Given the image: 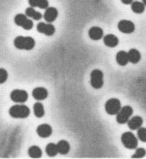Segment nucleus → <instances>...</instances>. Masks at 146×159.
<instances>
[{"label":"nucleus","mask_w":146,"mask_h":159,"mask_svg":"<svg viewBox=\"0 0 146 159\" xmlns=\"http://www.w3.org/2000/svg\"><path fill=\"white\" fill-rule=\"evenodd\" d=\"M35 44V40L31 36H19L16 37L14 40V45L20 50L30 51L34 49Z\"/></svg>","instance_id":"obj_1"},{"label":"nucleus","mask_w":146,"mask_h":159,"mask_svg":"<svg viewBox=\"0 0 146 159\" xmlns=\"http://www.w3.org/2000/svg\"><path fill=\"white\" fill-rule=\"evenodd\" d=\"M10 116L14 118H26L30 114V109L25 105H15L9 109Z\"/></svg>","instance_id":"obj_2"},{"label":"nucleus","mask_w":146,"mask_h":159,"mask_svg":"<svg viewBox=\"0 0 146 159\" xmlns=\"http://www.w3.org/2000/svg\"><path fill=\"white\" fill-rule=\"evenodd\" d=\"M121 143L125 148L130 150L137 148L138 146V140L133 133L131 132H126L121 137Z\"/></svg>","instance_id":"obj_3"},{"label":"nucleus","mask_w":146,"mask_h":159,"mask_svg":"<svg viewBox=\"0 0 146 159\" xmlns=\"http://www.w3.org/2000/svg\"><path fill=\"white\" fill-rule=\"evenodd\" d=\"M14 21L16 25L21 27L25 30H30L33 28L34 23L31 19L28 18L26 15L18 14L15 16Z\"/></svg>","instance_id":"obj_4"},{"label":"nucleus","mask_w":146,"mask_h":159,"mask_svg":"<svg viewBox=\"0 0 146 159\" xmlns=\"http://www.w3.org/2000/svg\"><path fill=\"white\" fill-rule=\"evenodd\" d=\"M103 72L98 70V69H95L94 70L90 75V84L91 85L94 89H100L101 88L103 84Z\"/></svg>","instance_id":"obj_5"},{"label":"nucleus","mask_w":146,"mask_h":159,"mask_svg":"<svg viewBox=\"0 0 146 159\" xmlns=\"http://www.w3.org/2000/svg\"><path fill=\"white\" fill-rule=\"evenodd\" d=\"M133 109L130 106H124L121 108L120 111L117 113L116 116V121L117 123L123 124L128 122L130 117L133 115Z\"/></svg>","instance_id":"obj_6"},{"label":"nucleus","mask_w":146,"mask_h":159,"mask_svg":"<svg viewBox=\"0 0 146 159\" xmlns=\"http://www.w3.org/2000/svg\"><path fill=\"white\" fill-rule=\"evenodd\" d=\"M105 111L109 115H117L121 109V102L117 98H111L105 103Z\"/></svg>","instance_id":"obj_7"},{"label":"nucleus","mask_w":146,"mask_h":159,"mask_svg":"<svg viewBox=\"0 0 146 159\" xmlns=\"http://www.w3.org/2000/svg\"><path fill=\"white\" fill-rule=\"evenodd\" d=\"M10 99L16 103H24L28 99V94L23 89H14L10 93Z\"/></svg>","instance_id":"obj_8"},{"label":"nucleus","mask_w":146,"mask_h":159,"mask_svg":"<svg viewBox=\"0 0 146 159\" xmlns=\"http://www.w3.org/2000/svg\"><path fill=\"white\" fill-rule=\"evenodd\" d=\"M36 29L39 33L43 34L48 36H53L55 32V27L53 25L51 24V23L40 22L37 25Z\"/></svg>","instance_id":"obj_9"},{"label":"nucleus","mask_w":146,"mask_h":159,"mask_svg":"<svg viewBox=\"0 0 146 159\" xmlns=\"http://www.w3.org/2000/svg\"><path fill=\"white\" fill-rule=\"evenodd\" d=\"M117 28L121 33L132 34L135 30V25L131 20L124 19L118 23Z\"/></svg>","instance_id":"obj_10"},{"label":"nucleus","mask_w":146,"mask_h":159,"mask_svg":"<svg viewBox=\"0 0 146 159\" xmlns=\"http://www.w3.org/2000/svg\"><path fill=\"white\" fill-rule=\"evenodd\" d=\"M44 13V19L47 23H53L58 16L57 10L54 7H48L45 9Z\"/></svg>","instance_id":"obj_11"},{"label":"nucleus","mask_w":146,"mask_h":159,"mask_svg":"<svg viewBox=\"0 0 146 159\" xmlns=\"http://www.w3.org/2000/svg\"><path fill=\"white\" fill-rule=\"evenodd\" d=\"M53 132L51 126L49 124H43L38 126L36 129V133L38 136L42 138H47L50 137Z\"/></svg>","instance_id":"obj_12"},{"label":"nucleus","mask_w":146,"mask_h":159,"mask_svg":"<svg viewBox=\"0 0 146 159\" xmlns=\"http://www.w3.org/2000/svg\"><path fill=\"white\" fill-rule=\"evenodd\" d=\"M32 96L37 101H43L47 98L48 91L43 87H37L33 89Z\"/></svg>","instance_id":"obj_13"},{"label":"nucleus","mask_w":146,"mask_h":159,"mask_svg":"<svg viewBox=\"0 0 146 159\" xmlns=\"http://www.w3.org/2000/svg\"><path fill=\"white\" fill-rule=\"evenodd\" d=\"M103 30L100 27L94 26L89 30V37L93 40H99L103 37Z\"/></svg>","instance_id":"obj_14"},{"label":"nucleus","mask_w":146,"mask_h":159,"mask_svg":"<svg viewBox=\"0 0 146 159\" xmlns=\"http://www.w3.org/2000/svg\"><path fill=\"white\" fill-rule=\"evenodd\" d=\"M128 126L131 130H137L143 124V119L140 116H135L128 121Z\"/></svg>","instance_id":"obj_15"},{"label":"nucleus","mask_w":146,"mask_h":159,"mask_svg":"<svg viewBox=\"0 0 146 159\" xmlns=\"http://www.w3.org/2000/svg\"><path fill=\"white\" fill-rule=\"evenodd\" d=\"M103 42L108 47H116L119 44V40L116 36L113 34H107L103 39Z\"/></svg>","instance_id":"obj_16"},{"label":"nucleus","mask_w":146,"mask_h":159,"mask_svg":"<svg viewBox=\"0 0 146 159\" xmlns=\"http://www.w3.org/2000/svg\"><path fill=\"white\" fill-rule=\"evenodd\" d=\"M56 145H57L58 153H60L62 155L67 154L69 152V151H70V149H71L70 144H69V143L67 141L61 140L59 141Z\"/></svg>","instance_id":"obj_17"},{"label":"nucleus","mask_w":146,"mask_h":159,"mask_svg":"<svg viewBox=\"0 0 146 159\" xmlns=\"http://www.w3.org/2000/svg\"><path fill=\"white\" fill-rule=\"evenodd\" d=\"M128 56L129 61L133 64H137L141 60V53L136 49H131L128 52Z\"/></svg>","instance_id":"obj_18"},{"label":"nucleus","mask_w":146,"mask_h":159,"mask_svg":"<svg viewBox=\"0 0 146 159\" xmlns=\"http://www.w3.org/2000/svg\"><path fill=\"white\" fill-rule=\"evenodd\" d=\"M116 61L118 64L122 66H126L128 63V61H129L128 53L124 51H119L116 55Z\"/></svg>","instance_id":"obj_19"},{"label":"nucleus","mask_w":146,"mask_h":159,"mask_svg":"<svg viewBox=\"0 0 146 159\" xmlns=\"http://www.w3.org/2000/svg\"><path fill=\"white\" fill-rule=\"evenodd\" d=\"M25 15L28 17H30V18L36 20H40L43 18V15H42L40 12L36 10L32 6L26 8Z\"/></svg>","instance_id":"obj_20"},{"label":"nucleus","mask_w":146,"mask_h":159,"mask_svg":"<svg viewBox=\"0 0 146 159\" xmlns=\"http://www.w3.org/2000/svg\"><path fill=\"white\" fill-rule=\"evenodd\" d=\"M29 4L33 8L46 9L48 7V0H28Z\"/></svg>","instance_id":"obj_21"},{"label":"nucleus","mask_w":146,"mask_h":159,"mask_svg":"<svg viewBox=\"0 0 146 159\" xmlns=\"http://www.w3.org/2000/svg\"><path fill=\"white\" fill-rule=\"evenodd\" d=\"M28 154L31 158H39L42 157L43 152L38 146H32L28 149Z\"/></svg>","instance_id":"obj_22"},{"label":"nucleus","mask_w":146,"mask_h":159,"mask_svg":"<svg viewBox=\"0 0 146 159\" xmlns=\"http://www.w3.org/2000/svg\"><path fill=\"white\" fill-rule=\"evenodd\" d=\"M131 9L133 12L136 14H141L145 10V5L142 2L135 1L131 3Z\"/></svg>","instance_id":"obj_23"},{"label":"nucleus","mask_w":146,"mask_h":159,"mask_svg":"<svg viewBox=\"0 0 146 159\" xmlns=\"http://www.w3.org/2000/svg\"><path fill=\"white\" fill-rule=\"evenodd\" d=\"M34 113L37 117H42L44 116V106L41 102H36L33 107Z\"/></svg>","instance_id":"obj_24"},{"label":"nucleus","mask_w":146,"mask_h":159,"mask_svg":"<svg viewBox=\"0 0 146 159\" xmlns=\"http://www.w3.org/2000/svg\"><path fill=\"white\" fill-rule=\"evenodd\" d=\"M45 151H46V153L48 156L51 157L56 156L58 153L57 145L55 143H48L46 146V149H45Z\"/></svg>","instance_id":"obj_25"},{"label":"nucleus","mask_w":146,"mask_h":159,"mask_svg":"<svg viewBox=\"0 0 146 159\" xmlns=\"http://www.w3.org/2000/svg\"><path fill=\"white\" fill-rule=\"evenodd\" d=\"M137 136L139 139L142 142H146V129L145 128H141L137 129Z\"/></svg>","instance_id":"obj_26"},{"label":"nucleus","mask_w":146,"mask_h":159,"mask_svg":"<svg viewBox=\"0 0 146 159\" xmlns=\"http://www.w3.org/2000/svg\"><path fill=\"white\" fill-rule=\"evenodd\" d=\"M146 155V150L144 149V148H139L137 149L135 153L132 156V158H141L144 157Z\"/></svg>","instance_id":"obj_27"},{"label":"nucleus","mask_w":146,"mask_h":159,"mask_svg":"<svg viewBox=\"0 0 146 159\" xmlns=\"http://www.w3.org/2000/svg\"><path fill=\"white\" fill-rule=\"evenodd\" d=\"M8 77V74L3 68H0V84L5 83Z\"/></svg>","instance_id":"obj_28"},{"label":"nucleus","mask_w":146,"mask_h":159,"mask_svg":"<svg viewBox=\"0 0 146 159\" xmlns=\"http://www.w3.org/2000/svg\"><path fill=\"white\" fill-rule=\"evenodd\" d=\"M121 2H122L124 4L129 5V4H131L132 2H133V0H121Z\"/></svg>","instance_id":"obj_29"},{"label":"nucleus","mask_w":146,"mask_h":159,"mask_svg":"<svg viewBox=\"0 0 146 159\" xmlns=\"http://www.w3.org/2000/svg\"><path fill=\"white\" fill-rule=\"evenodd\" d=\"M142 3H143L145 6H146V0H142Z\"/></svg>","instance_id":"obj_30"}]
</instances>
